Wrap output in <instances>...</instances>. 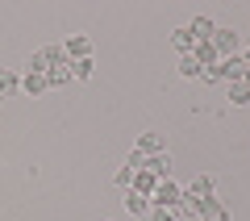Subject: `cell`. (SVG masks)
<instances>
[{"mask_svg":"<svg viewBox=\"0 0 250 221\" xmlns=\"http://www.w3.org/2000/svg\"><path fill=\"white\" fill-rule=\"evenodd\" d=\"M129 188H134V192H142V196H154V188H159V179H154L150 171H138V176H134V184H129Z\"/></svg>","mask_w":250,"mask_h":221,"instance_id":"cell-14","label":"cell"},{"mask_svg":"<svg viewBox=\"0 0 250 221\" xmlns=\"http://www.w3.org/2000/svg\"><path fill=\"white\" fill-rule=\"evenodd\" d=\"M175 217H179L175 209H159V204L150 209V221H175Z\"/></svg>","mask_w":250,"mask_h":221,"instance_id":"cell-22","label":"cell"},{"mask_svg":"<svg viewBox=\"0 0 250 221\" xmlns=\"http://www.w3.org/2000/svg\"><path fill=\"white\" fill-rule=\"evenodd\" d=\"M62 50H67V63L92 59V38H83V34H71L67 42H62Z\"/></svg>","mask_w":250,"mask_h":221,"instance_id":"cell-3","label":"cell"},{"mask_svg":"<svg viewBox=\"0 0 250 221\" xmlns=\"http://www.w3.org/2000/svg\"><path fill=\"white\" fill-rule=\"evenodd\" d=\"M188 29H192V38H196V42H213V34H217V21H213V17H196Z\"/></svg>","mask_w":250,"mask_h":221,"instance_id":"cell-9","label":"cell"},{"mask_svg":"<svg viewBox=\"0 0 250 221\" xmlns=\"http://www.w3.org/2000/svg\"><path fill=\"white\" fill-rule=\"evenodd\" d=\"M229 105H250V88L246 84H229Z\"/></svg>","mask_w":250,"mask_h":221,"instance_id":"cell-18","label":"cell"},{"mask_svg":"<svg viewBox=\"0 0 250 221\" xmlns=\"http://www.w3.org/2000/svg\"><path fill=\"white\" fill-rule=\"evenodd\" d=\"M242 59H246V67H250V46H246V54H242Z\"/></svg>","mask_w":250,"mask_h":221,"instance_id":"cell-24","label":"cell"},{"mask_svg":"<svg viewBox=\"0 0 250 221\" xmlns=\"http://www.w3.org/2000/svg\"><path fill=\"white\" fill-rule=\"evenodd\" d=\"M142 171H150L154 179H171V155H167V151H163V155H150Z\"/></svg>","mask_w":250,"mask_h":221,"instance_id":"cell-7","label":"cell"},{"mask_svg":"<svg viewBox=\"0 0 250 221\" xmlns=\"http://www.w3.org/2000/svg\"><path fill=\"white\" fill-rule=\"evenodd\" d=\"M42 63H46V71L50 67H67V50H62V46H42Z\"/></svg>","mask_w":250,"mask_h":221,"instance_id":"cell-11","label":"cell"},{"mask_svg":"<svg viewBox=\"0 0 250 221\" xmlns=\"http://www.w3.org/2000/svg\"><path fill=\"white\" fill-rule=\"evenodd\" d=\"M138 155H146V159H150V155H163L167 151V142H163V133H154V130H146V133H138V146H134Z\"/></svg>","mask_w":250,"mask_h":221,"instance_id":"cell-4","label":"cell"},{"mask_svg":"<svg viewBox=\"0 0 250 221\" xmlns=\"http://www.w3.org/2000/svg\"><path fill=\"white\" fill-rule=\"evenodd\" d=\"M13 92H21V75H17V71H4V67H0V96L9 100Z\"/></svg>","mask_w":250,"mask_h":221,"instance_id":"cell-12","label":"cell"},{"mask_svg":"<svg viewBox=\"0 0 250 221\" xmlns=\"http://www.w3.org/2000/svg\"><path fill=\"white\" fill-rule=\"evenodd\" d=\"M192 59H196L200 67H217V63H221V54H217L213 42H196V46H192Z\"/></svg>","mask_w":250,"mask_h":221,"instance_id":"cell-8","label":"cell"},{"mask_svg":"<svg viewBox=\"0 0 250 221\" xmlns=\"http://www.w3.org/2000/svg\"><path fill=\"white\" fill-rule=\"evenodd\" d=\"M92 67H96L92 59H80V63H71V80H88V75H92Z\"/></svg>","mask_w":250,"mask_h":221,"instance_id":"cell-19","label":"cell"},{"mask_svg":"<svg viewBox=\"0 0 250 221\" xmlns=\"http://www.w3.org/2000/svg\"><path fill=\"white\" fill-rule=\"evenodd\" d=\"M125 209H129V213H138V217H150V209H154V204H150V196H142V192H134V188H125Z\"/></svg>","mask_w":250,"mask_h":221,"instance_id":"cell-5","label":"cell"},{"mask_svg":"<svg viewBox=\"0 0 250 221\" xmlns=\"http://www.w3.org/2000/svg\"><path fill=\"white\" fill-rule=\"evenodd\" d=\"M179 200H184V188H179L175 179H159L150 204H159V209H179Z\"/></svg>","mask_w":250,"mask_h":221,"instance_id":"cell-1","label":"cell"},{"mask_svg":"<svg viewBox=\"0 0 250 221\" xmlns=\"http://www.w3.org/2000/svg\"><path fill=\"white\" fill-rule=\"evenodd\" d=\"M113 184H117V188H129V184H134V171H129V167H117Z\"/></svg>","mask_w":250,"mask_h":221,"instance_id":"cell-20","label":"cell"},{"mask_svg":"<svg viewBox=\"0 0 250 221\" xmlns=\"http://www.w3.org/2000/svg\"><path fill=\"white\" fill-rule=\"evenodd\" d=\"M46 88H50V84H46V75H34V71L21 80V92H25V96H42Z\"/></svg>","mask_w":250,"mask_h":221,"instance_id":"cell-13","label":"cell"},{"mask_svg":"<svg viewBox=\"0 0 250 221\" xmlns=\"http://www.w3.org/2000/svg\"><path fill=\"white\" fill-rule=\"evenodd\" d=\"M179 75H184V80H196V75H205V67H200L192 54H184V59H179Z\"/></svg>","mask_w":250,"mask_h":221,"instance_id":"cell-16","label":"cell"},{"mask_svg":"<svg viewBox=\"0 0 250 221\" xmlns=\"http://www.w3.org/2000/svg\"><path fill=\"white\" fill-rule=\"evenodd\" d=\"M188 192H192V196H217V179L213 176H196Z\"/></svg>","mask_w":250,"mask_h":221,"instance_id":"cell-15","label":"cell"},{"mask_svg":"<svg viewBox=\"0 0 250 221\" xmlns=\"http://www.w3.org/2000/svg\"><path fill=\"white\" fill-rule=\"evenodd\" d=\"M0 100H4V96H0Z\"/></svg>","mask_w":250,"mask_h":221,"instance_id":"cell-25","label":"cell"},{"mask_svg":"<svg viewBox=\"0 0 250 221\" xmlns=\"http://www.w3.org/2000/svg\"><path fill=\"white\" fill-rule=\"evenodd\" d=\"M67 80H71V63H67V67H50V71H46V84H50V88H62Z\"/></svg>","mask_w":250,"mask_h":221,"instance_id":"cell-17","label":"cell"},{"mask_svg":"<svg viewBox=\"0 0 250 221\" xmlns=\"http://www.w3.org/2000/svg\"><path fill=\"white\" fill-rule=\"evenodd\" d=\"M205 80L208 84H221L225 80V75H221V63H217V67H205Z\"/></svg>","mask_w":250,"mask_h":221,"instance_id":"cell-23","label":"cell"},{"mask_svg":"<svg viewBox=\"0 0 250 221\" xmlns=\"http://www.w3.org/2000/svg\"><path fill=\"white\" fill-rule=\"evenodd\" d=\"M171 46H175L179 54H192V46H196V38H192V29H188V25H179L175 34H171Z\"/></svg>","mask_w":250,"mask_h":221,"instance_id":"cell-10","label":"cell"},{"mask_svg":"<svg viewBox=\"0 0 250 221\" xmlns=\"http://www.w3.org/2000/svg\"><path fill=\"white\" fill-rule=\"evenodd\" d=\"M221 75H225V84H238L242 75H246V59H242V54H229V59H221Z\"/></svg>","mask_w":250,"mask_h":221,"instance_id":"cell-6","label":"cell"},{"mask_svg":"<svg viewBox=\"0 0 250 221\" xmlns=\"http://www.w3.org/2000/svg\"><path fill=\"white\" fill-rule=\"evenodd\" d=\"M125 167H129V171H134V176H138V171L146 167V155H138V151H129V159H125Z\"/></svg>","mask_w":250,"mask_h":221,"instance_id":"cell-21","label":"cell"},{"mask_svg":"<svg viewBox=\"0 0 250 221\" xmlns=\"http://www.w3.org/2000/svg\"><path fill=\"white\" fill-rule=\"evenodd\" d=\"M213 46H217V54H221V59H229V54H242V50H238V46H242V38L233 34V29H225V25H217Z\"/></svg>","mask_w":250,"mask_h":221,"instance_id":"cell-2","label":"cell"},{"mask_svg":"<svg viewBox=\"0 0 250 221\" xmlns=\"http://www.w3.org/2000/svg\"><path fill=\"white\" fill-rule=\"evenodd\" d=\"M246 38H250V34H246Z\"/></svg>","mask_w":250,"mask_h":221,"instance_id":"cell-26","label":"cell"}]
</instances>
